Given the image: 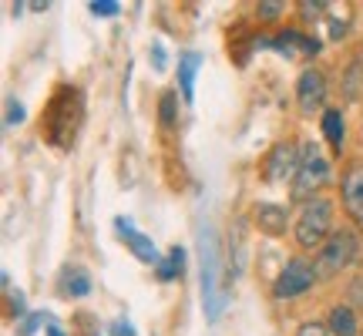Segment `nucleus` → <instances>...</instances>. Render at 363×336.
Wrapping results in <instances>:
<instances>
[{
  "label": "nucleus",
  "instance_id": "obj_1",
  "mask_svg": "<svg viewBox=\"0 0 363 336\" xmlns=\"http://www.w3.org/2000/svg\"><path fill=\"white\" fill-rule=\"evenodd\" d=\"M199 256H202V310H206V320H219L222 306H225V289L219 286V242H216V233L208 225L199 233Z\"/></svg>",
  "mask_w": 363,
  "mask_h": 336
},
{
  "label": "nucleus",
  "instance_id": "obj_2",
  "mask_svg": "<svg viewBox=\"0 0 363 336\" xmlns=\"http://www.w3.org/2000/svg\"><path fill=\"white\" fill-rule=\"evenodd\" d=\"M333 229V202L330 198H323V195H316V198H310V202H303V208H299V219H296V242L303 249H313L320 246L326 235Z\"/></svg>",
  "mask_w": 363,
  "mask_h": 336
},
{
  "label": "nucleus",
  "instance_id": "obj_3",
  "mask_svg": "<svg viewBox=\"0 0 363 336\" xmlns=\"http://www.w3.org/2000/svg\"><path fill=\"white\" fill-rule=\"evenodd\" d=\"M360 249V239L350 229H340L326 239V246H320V256H316V276L320 279H333L340 269H347Z\"/></svg>",
  "mask_w": 363,
  "mask_h": 336
},
{
  "label": "nucleus",
  "instance_id": "obj_4",
  "mask_svg": "<svg viewBox=\"0 0 363 336\" xmlns=\"http://www.w3.org/2000/svg\"><path fill=\"white\" fill-rule=\"evenodd\" d=\"M326 179H330V162L320 155V148H316V145H303L296 179H293V198H303V202L316 198L313 192H316Z\"/></svg>",
  "mask_w": 363,
  "mask_h": 336
},
{
  "label": "nucleus",
  "instance_id": "obj_5",
  "mask_svg": "<svg viewBox=\"0 0 363 336\" xmlns=\"http://www.w3.org/2000/svg\"><path fill=\"white\" fill-rule=\"evenodd\" d=\"M320 276H316V266H313L310 259H289L283 266V272L276 276V283H272V296L276 299H296L303 293H310L313 283H316Z\"/></svg>",
  "mask_w": 363,
  "mask_h": 336
},
{
  "label": "nucleus",
  "instance_id": "obj_6",
  "mask_svg": "<svg viewBox=\"0 0 363 336\" xmlns=\"http://www.w3.org/2000/svg\"><path fill=\"white\" fill-rule=\"evenodd\" d=\"M71 98H78L71 88L57 91L51 101V115H48V135H51L54 145H67V138L74 135V125H71Z\"/></svg>",
  "mask_w": 363,
  "mask_h": 336
},
{
  "label": "nucleus",
  "instance_id": "obj_7",
  "mask_svg": "<svg viewBox=\"0 0 363 336\" xmlns=\"http://www.w3.org/2000/svg\"><path fill=\"white\" fill-rule=\"evenodd\" d=\"M299 152L293 142H279L272 145V152L266 155V179L269 181H283V179H296V168H299Z\"/></svg>",
  "mask_w": 363,
  "mask_h": 336
},
{
  "label": "nucleus",
  "instance_id": "obj_8",
  "mask_svg": "<svg viewBox=\"0 0 363 336\" xmlns=\"http://www.w3.org/2000/svg\"><path fill=\"white\" fill-rule=\"evenodd\" d=\"M296 101H299V108H303L306 115H313V111L326 101V78H323V71L306 67V71L299 74V81H296Z\"/></svg>",
  "mask_w": 363,
  "mask_h": 336
},
{
  "label": "nucleus",
  "instance_id": "obj_9",
  "mask_svg": "<svg viewBox=\"0 0 363 336\" xmlns=\"http://www.w3.org/2000/svg\"><path fill=\"white\" fill-rule=\"evenodd\" d=\"M340 192H343V206L350 212V219L357 222V225H363V162H353V165L343 172Z\"/></svg>",
  "mask_w": 363,
  "mask_h": 336
},
{
  "label": "nucleus",
  "instance_id": "obj_10",
  "mask_svg": "<svg viewBox=\"0 0 363 336\" xmlns=\"http://www.w3.org/2000/svg\"><path fill=\"white\" fill-rule=\"evenodd\" d=\"M115 229H118V235L125 239V246L131 249V256H135V259H142V262H148V266H152V262H155V266L162 262L155 242H152V239H148L145 233H138V229H135L128 219H115Z\"/></svg>",
  "mask_w": 363,
  "mask_h": 336
},
{
  "label": "nucleus",
  "instance_id": "obj_11",
  "mask_svg": "<svg viewBox=\"0 0 363 336\" xmlns=\"http://www.w3.org/2000/svg\"><path fill=\"white\" fill-rule=\"evenodd\" d=\"M262 47H276L279 54H286V57H293L296 51H303V54H316L320 51V40L316 38H306L303 30H296V27H286V30H279L276 38H269V40H259Z\"/></svg>",
  "mask_w": 363,
  "mask_h": 336
},
{
  "label": "nucleus",
  "instance_id": "obj_12",
  "mask_svg": "<svg viewBox=\"0 0 363 336\" xmlns=\"http://www.w3.org/2000/svg\"><path fill=\"white\" fill-rule=\"evenodd\" d=\"M326 330H330V336H357L360 333V323H357L353 306H347V303L333 306V310H330V320H326Z\"/></svg>",
  "mask_w": 363,
  "mask_h": 336
},
{
  "label": "nucleus",
  "instance_id": "obj_13",
  "mask_svg": "<svg viewBox=\"0 0 363 336\" xmlns=\"http://www.w3.org/2000/svg\"><path fill=\"white\" fill-rule=\"evenodd\" d=\"M199 67H202V57L195 51H185L179 57V88H182V98H185V101L195 98V74H199Z\"/></svg>",
  "mask_w": 363,
  "mask_h": 336
},
{
  "label": "nucleus",
  "instance_id": "obj_14",
  "mask_svg": "<svg viewBox=\"0 0 363 336\" xmlns=\"http://www.w3.org/2000/svg\"><path fill=\"white\" fill-rule=\"evenodd\" d=\"M323 135H326V142L333 145V152H340V148H343L347 125H343V111H340V108H326V111H323Z\"/></svg>",
  "mask_w": 363,
  "mask_h": 336
},
{
  "label": "nucleus",
  "instance_id": "obj_15",
  "mask_svg": "<svg viewBox=\"0 0 363 336\" xmlns=\"http://www.w3.org/2000/svg\"><path fill=\"white\" fill-rule=\"evenodd\" d=\"M259 229H266L269 235H279L286 229V208L283 206H259L256 208Z\"/></svg>",
  "mask_w": 363,
  "mask_h": 336
},
{
  "label": "nucleus",
  "instance_id": "obj_16",
  "mask_svg": "<svg viewBox=\"0 0 363 336\" xmlns=\"http://www.w3.org/2000/svg\"><path fill=\"white\" fill-rule=\"evenodd\" d=\"M182 266H185V252H182V246H175V249H169V256L155 266V276L162 283H172V279L182 276Z\"/></svg>",
  "mask_w": 363,
  "mask_h": 336
},
{
  "label": "nucleus",
  "instance_id": "obj_17",
  "mask_svg": "<svg viewBox=\"0 0 363 336\" xmlns=\"http://www.w3.org/2000/svg\"><path fill=\"white\" fill-rule=\"evenodd\" d=\"M65 293L71 299H81V296H88L91 293V279H88V272L84 269H65Z\"/></svg>",
  "mask_w": 363,
  "mask_h": 336
},
{
  "label": "nucleus",
  "instance_id": "obj_18",
  "mask_svg": "<svg viewBox=\"0 0 363 336\" xmlns=\"http://www.w3.org/2000/svg\"><path fill=\"white\" fill-rule=\"evenodd\" d=\"M158 111H162V125H165V128H172V125H175V118H179V94H175V91H165V94H162V101H158Z\"/></svg>",
  "mask_w": 363,
  "mask_h": 336
},
{
  "label": "nucleus",
  "instance_id": "obj_19",
  "mask_svg": "<svg viewBox=\"0 0 363 336\" xmlns=\"http://www.w3.org/2000/svg\"><path fill=\"white\" fill-rule=\"evenodd\" d=\"M24 121V104L17 98H7V125H21Z\"/></svg>",
  "mask_w": 363,
  "mask_h": 336
},
{
  "label": "nucleus",
  "instance_id": "obj_20",
  "mask_svg": "<svg viewBox=\"0 0 363 336\" xmlns=\"http://www.w3.org/2000/svg\"><path fill=\"white\" fill-rule=\"evenodd\" d=\"M91 13H98V17H115L118 4L115 0H94V4H91Z\"/></svg>",
  "mask_w": 363,
  "mask_h": 336
},
{
  "label": "nucleus",
  "instance_id": "obj_21",
  "mask_svg": "<svg viewBox=\"0 0 363 336\" xmlns=\"http://www.w3.org/2000/svg\"><path fill=\"white\" fill-rule=\"evenodd\" d=\"M108 333L111 336H135V326L128 320H115V323H108Z\"/></svg>",
  "mask_w": 363,
  "mask_h": 336
},
{
  "label": "nucleus",
  "instance_id": "obj_22",
  "mask_svg": "<svg viewBox=\"0 0 363 336\" xmlns=\"http://www.w3.org/2000/svg\"><path fill=\"white\" fill-rule=\"evenodd\" d=\"M296 336H330V330H326L323 323H303Z\"/></svg>",
  "mask_w": 363,
  "mask_h": 336
},
{
  "label": "nucleus",
  "instance_id": "obj_23",
  "mask_svg": "<svg viewBox=\"0 0 363 336\" xmlns=\"http://www.w3.org/2000/svg\"><path fill=\"white\" fill-rule=\"evenodd\" d=\"M279 11H283V4H279V0H266V4L259 7V17L262 21H269V17H276Z\"/></svg>",
  "mask_w": 363,
  "mask_h": 336
},
{
  "label": "nucleus",
  "instance_id": "obj_24",
  "mask_svg": "<svg viewBox=\"0 0 363 336\" xmlns=\"http://www.w3.org/2000/svg\"><path fill=\"white\" fill-rule=\"evenodd\" d=\"M40 323H44V313H34V316H27V320H24V326H21V333H24V336H30V333H34V330H38Z\"/></svg>",
  "mask_w": 363,
  "mask_h": 336
},
{
  "label": "nucleus",
  "instance_id": "obj_25",
  "mask_svg": "<svg viewBox=\"0 0 363 336\" xmlns=\"http://www.w3.org/2000/svg\"><path fill=\"white\" fill-rule=\"evenodd\" d=\"M347 296H350L353 303H357V306L363 310V279H353V283H350V293H347Z\"/></svg>",
  "mask_w": 363,
  "mask_h": 336
},
{
  "label": "nucleus",
  "instance_id": "obj_26",
  "mask_svg": "<svg viewBox=\"0 0 363 336\" xmlns=\"http://www.w3.org/2000/svg\"><path fill=\"white\" fill-rule=\"evenodd\" d=\"M27 303H24V293L17 289V293H11V313H24Z\"/></svg>",
  "mask_w": 363,
  "mask_h": 336
},
{
  "label": "nucleus",
  "instance_id": "obj_27",
  "mask_svg": "<svg viewBox=\"0 0 363 336\" xmlns=\"http://www.w3.org/2000/svg\"><path fill=\"white\" fill-rule=\"evenodd\" d=\"M152 54H155V67L162 71V67H165V47H162V44H155V47H152Z\"/></svg>",
  "mask_w": 363,
  "mask_h": 336
},
{
  "label": "nucleus",
  "instance_id": "obj_28",
  "mask_svg": "<svg viewBox=\"0 0 363 336\" xmlns=\"http://www.w3.org/2000/svg\"><path fill=\"white\" fill-rule=\"evenodd\" d=\"M48 336H65V333H61L57 326H48Z\"/></svg>",
  "mask_w": 363,
  "mask_h": 336
}]
</instances>
